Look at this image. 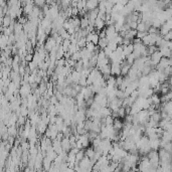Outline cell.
<instances>
[{"label": "cell", "instance_id": "obj_2", "mask_svg": "<svg viewBox=\"0 0 172 172\" xmlns=\"http://www.w3.org/2000/svg\"><path fill=\"white\" fill-rule=\"evenodd\" d=\"M98 4L99 2L96 1V0H91V1H87V4H86V9L88 11H92L94 9L98 8Z\"/></svg>", "mask_w": 172, "mask_h": 172}, {"label": "cell", "instance_id": "obj_10", "mask_svg": "<svg viewBox=\"0 0 172 172\" xmlns=\"http://www.w3.org/2000/svg\"><path fill=\"white\" fill-rule=\"evenodd\" d=\"M146 34H147V32H138V31H137V33H136V36L135 37H136V38L142 39Z\"/></svg>", "mask_w": 172, "mask_h": 172}, {"label": "cell", "instance_id": "obj_12", "mask_svg": "<svg viewBox=\"0 0 172 172\" xmlns=\"http://www.w3.org/2000/svg\"><path fill=\"white\" fill-rule=\"evenodd\" d=\"M14 119H15V117H14V116H13V118H12V120H14ZM10 122H11V120H10ZM13 123H14V122H13V121H12V122H11V123H10V124H12V125H13Z\"/></svg>", "mask_w": 172, "mask_h": 172}, {"label": "cell", "instance_id": "obj_9", "mask_svg": "<svg viewBox=\"0 0 172 172\" xmlns=\"http://www.w3.org/2000/svg\"><path fill=\"white\" fill-rule=\"evenodd\" d=\"M108 48H110V50L111 51H115L116 50V48L118 47V44L115 41H110V42L108 43Z\"/></svg>", "mask_w": 172, "mask_h": 172}, {"label": "cell", "instance_id": "obj_5", "mask_svg": "<svg viewBox=\"0 0 172 172\" xmlns=\"http://www.w3.org/2000/svg\"><path fill=\"white\" fill-rule=\"evenodd\" d=\"M130 69H131V66H129L128 64H123V66H121V76L122 77L127 76Z\"/></svg>", "mask_w": 172, "mask_h": 172}, {"label": "cell", "instance_id": "obj_6", "mask_svg": "<svg viewBox=\"0 0 172 172\" xmlns=\"http://www.w3.org/2000/svg\"><path fill=\"white\" fill-rule=\"evenodd\" d=\"M86 38L85 37H82V38H79L78 39V42H77V46L79 47V48H84L85 46H86Z\"/></svg>", "mask_w": 172, "mask_h": 172}, {"label": "cell", "instance_id": "obj_3", "mask_svg": "<svg viewBox=\"0 0 172 172\" xmlns=\"http://www.w3.org/2000/svg\"><path fill=\"white\" fill-rule=\"evenodd\" d=\"M71 77H72L73 83L78 85L79 81L81 80V73H78V72H76V71H73V72L71 73Z\"/></svg>", "mask_w": 172, "mask_h": 172}, {"label": "cell", "instance_id": "obj_1", "mask_svg": "<svg viewBox=\"0 0 172 172\" xmlns=\"http://www.w3.org/2000/svg\"><path fill=\"white\" fill-rule=\"evenodd\" d=\"M111 66V76L119 77L121 76V66L119 64H110Z\"/></svg>", "mask_w": 172, "mask_h": 172}, {"label": "cell", "instance_id": "obj_4", "mask_svg": "<svg viewBox=\"0 0 172 172\" xmlns=\"http://www.w3.org/2000/svg\"><path fill=\"white\" fill-rule=\"evenodd\" d=\"M108 43H109V41L107 40V38H99L97 46H99V49L101 48V50H103V49L106 48V47L108 46Z\"/></svg>", "mask_w": 172, "mask_h": 172}, {"label": "cell", "instance_id": "obj_11", "mask_svg": "<svg viewBox=\"0 0 172 172\" xmlns=\"http://www.w3.org/2000/svg\"><path fill=\"white\" fill-rule=\"evenodd\" d=\"M32 57H33V54H31V53H27L26 57H25V60H27L28 62H32Z\"/></svg>", "mask_w": 172, "mask_h": 172}, {"label": "cell", "instance_id": "obj_7", "mask_svg": "<svg viewBox=\"0 0 172 172\" xmlns=\"http://www.w3.org/2000/svg\"><path fill=\"white\" fill-rule=\"evenodd\" d=\"M85 47H86L87 50H89L90 52H93V51H95V49L97 48V45H95L93 42H87Z\"/></svg>", "mask_w": 172, "mask_h": 172}, {"label": "cell", "instance_id": "obj_8", "mask_svg": "<svg viewBox=\"0 0 172 172\" xmlns=\"http://www.w3.org/2000/svg\"><path fill=\"white\" fill-rule=\"evenodd\" d=\"M86 4L87 1H78V4H77V8H78L79 11L83 10V9L86 8Z\"/></svg>", "mask_w": 172, "mask_h": 172}]
</instances>
